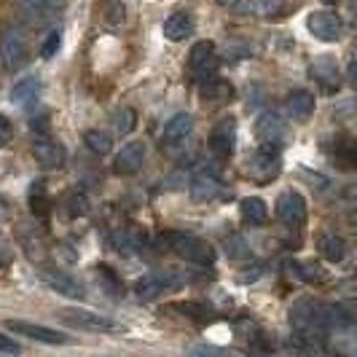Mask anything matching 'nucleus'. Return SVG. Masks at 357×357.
<instances>
[{
	"label": "nucleus",
	"mask_w": 357,
	"mask_h": 357,
	"mask_svg": "<svg viewBox=\"0 0 357 357\" xmlns=\"http://www.w3.org/2000/svg\"><path fill=\"white\" fill-rule=\"evenodd\" d=\"M290 328L296 333L298 349H314V344H320L328 336V322H325V312L322 304L301 298L290 306Z\"/></svg>",
	"instance_id": "nucleus-1"
},
{
	"label": "nucleus",
	"mask_w": 357,
	"mask_h": 357,
	"mask_svg": "<svg viewBox=\"0 0 357 357\" xmlns=\"http://www.w3.org/2000/svg\"><path fill=\"white\" fill-rule=\"evenodd\" d=\"M164 242L169 245V250H175L180 258H185L191 264H199V266H213L215 264V248L210 242L194 236V234L167 231L164 234Z\"/></svg>",
	"instance_id": "nucleus-2"
},
{
	"label": "nucleus",
	"mask_w": 357,
	"mask_h": 357,
	"mask_svg": "<svg viewBox=\"0 0 357 357\" xmlns=\"http://www.w3.org/2000/svg\"><path fill=\"white\" fill-rule=\"evenodd\" d=\"M255 135H258L261 145H271V148L280 151V148L287 143V137H290V129H287V121L280 113L266 110V113H261L258 121H255Z\"/></svg>",
	"instance_id": "nucleus-3"
},
{
	"label": "nucleus",
	"mask_w": 357,
	"mask_h": 357,
	"mask_svg": "<svg viewBox=\"0 0 357 357\" xmlns=\"http://www.w3.org/2000/svg\"><path fill=\"white\" fill-rule=\"evenodd\" d=\"M0 59L8 70H19L27 62V40L19 27H6L0 33Z\"/></svg>",
	"instance_id": "nucleus-4"
},
{
	"label": "nucleus",
	"mask_w": 357,
	"mask_h": 357,
	"mask_svg": "<svg viewBox=\"0 0 357 357\" xmlns=\"http://www.w3.org/2000/svg\"><path fill=\"white\" fill-rule=\"evenodd\" d=\"M59 320L70 328L78 331H97V333H105V331H121V325L113 320H107L105 314H94L89 309H62L59 312Z\"/></svg>",
	"instance_id": "nucleus-5"
},
{
	"label": "nucleus",
	"mask_w": 357,
	"mask_h": 357,
	"mask_svg": "<svg viewBox=\"0 0 357 357\" xmlns=\"http://www.w3.org/2000/svg\"><path fill=\"white\" fill-rule=\"evenodd\" d=\"M306 30L322 43H336L344 36V24L333 11H312L306 17Z\"/></svg>",
	"instance_id": "nucleus-6"
},
{
	"label": "nucleus",
	"mask_w": 357,
	"mask_h": 357,
	"mask_svg": "<svg viewBox=\"0 0 357 357\" xmlns=\"http://www.w3.org/2000/svg\"><path fill=\"white\" fill-rule=\"evenodd\" d=\"M178 285L180 280L175 277V271H153V274H145L143 280L135 282V293H137L140 301H153L161 293L175 290Z\"/></svg>",
	"instance_id": "nucleus-7"
},
{
	"label": "nucleus",
	"mask_w": 357,
	"mask_h": 357,
	"mask_svg": "<svg viewBox=\"0 0 357 357\" xmlns=\"http://www.w3.org/2000/svg\"><path fill=\"white\" fill-rule=\"evenodd\" d=\"M277 218L290 226V229H298L306 223V199L298 191H285L277 199V207H274Z\"/></svg>",
	"instance_id": "nucleus-8"
},
{
	"label": "nucleus",
	"mask_w": 357,
	"mask_h": 357,
	"mask_svg": "<svg viewBox=\"0 0 357 357\" xmlns=\"http://www.w3.org/2000/svg\"><path fill=\"white\" fill-rule=\"evenodd\" d=\"M309 75L320 84V89L325 94H333L339 91L341 86V70H339V62L331 56V54H320L312 65H309Z\"/></svg>",
	"instance_id": "nucleus-9"
},
{
	"label": "nucleus",
	"mask_w": 357,
	"mask_h": 357,
	"mask_svg": "<svg viewBox=\"0 0 357 357\" xmlns=\"http://www.w3.org/2000/svg\"><path fill=\"white\" fill-rule=\"evenodd\" d=\"M218 49H215L213 40H199L191 46V54H188V65H191V73L197 75L199 81L213 75L218 70Z\"/></svg>",
	"instance_id": "nucleus-10"
},
{
	"label": "nucleus",
	"mask_w": 357,
	"mask_h": 357,
	"mask_svg": "<svg viewBox=\"0 0 357 357\" xmlns=\"http://www.w3.org/2000/svg\"><path fill=\"white\" fill-rule=\"evenodd\" d=\"M194 132V116L191 113H175L164 129H161V148H175L183 145Z\"/></svg>",
	"instance_id": "nucleus-11"
},
{
	"label": "nucleus",
	"mask_w": 357,
	"mask_h": 357,
	"mask_svg": "<svg viewBox=\"0 0 357 357\" xmlns=\"http://www.w3.org/2000/svg\"><path fill=\"white\" fill-rule=\"evenodd\" d=\"M145 156H148L145 143H140V140L126 143L124 148L119 151L116 161H113L116 175H135V172H140V169H143V164H145Z\"/></svg>",
	"instance_id": "nucleus-12"
},
{
	"label": "nucleus",
	"mask_w": 357,
	"mask_h": 357,
	"mask_svg": "<svg viewBox=\"0 0 357 357\" xmlns=\"http://www.w3.org/2000/svg\"><path fill=\"white\" fill-rule=\"evenodd\" d=\"M14 333L19 336H27V339L33 341H40V344H68V336L65 333H59V331H54V328H46V325H36V322H24V320H8L6 322Z\"/></svg>",
	"instance_id": "nucleus-13"
},
{
	"label": "nucleus",
	"mask_w": 357,
	"mask_h": 357,
	"mask_svg": "<svg viewBox=\"0 0 357 357\" xmlns=\"http://www.w3.org/2000/svg\"><path fill=\"white\" fill-rule=\"evenodd\" d=\"M33 156H36V161L43 169H62L65 161H68V151L56 143V140L36 137V143H33Z\"/></svg>",
	"instance_id": "nucleus-14"
},
{
	"label": "nucleus",
	"mask_w": 357,
	"mask_h": 357,
	"mask_svg": "<svg viewBox=\"0 0 357 357\" xmlns=\"http://www.w3.org/2000/svg\"><path fill=\"white\" fill-rule=\"evenodd\" d=\"M40 280L52 287L54 293H59V296H65V298H75V301H81V298L86 296V293H84V285H81L78 280H73L70 274H65V271L43 268V271H40Z\"/></svg>",
	"instance_id": "nucleus-15"
},
{
	"label": "nucleus",
	"mask_w": 357,
	"mask_h": 357,
	"mask_svg": "<svg viewBox=\"0 0 357 357\" xmlns=\"http://www.w3.org/2000/svg\"><path fill=\"white\" fill-rule=\"evenodd\" d=\"M234 8L239 14H252L261 19H280L290 11L287 0H239Z\"/></svg>",
	"instance_id": "nucleus-16"
},
{
	"label": "nucleus",
	"mask_w": 357,
	"mask_h": 357,
	"mask_svg": "<svg viewBox=\"0 0 357 357\" xmlns=\"http://www.w3.org/2000/svg\"><path fill=\"white\" fill-rule=\"evenodd\" d=\"M280 172V151L271 145H261L250 159V175L258 180H268Z\"/></svg>",
	"instance_id": "nucleus-17"
},
{
	"label": "nucleus",
	"mask_w": 357,
	"mask_h": 357,
	"mask_svg": "<svg viewBox=\"0 0 357 357\" xmlns=\"http://www.w3.org/2000/svg\"><path fill=\"white\" fill-rule=\"evenodd\" d=\"M234 143H236V121H234L231 116L229 119H220L215 124L213 135H210V148H213L220 159H229L234 153Z\"/></svg>",
	"instance_id": "nucleus-18"
},
{
	"label": "nucleus",
	"mask_w": 357,
	"mask_h": 357,
	"mask_svg": "<svg viewBox=\"0 0 357 357\" xmlns=\"http://www.w3.org/2000/svg\"><path fill=\"white\" fill-rule=\"evenodd\" d=\"M161 33H164L167 40L180 43V40H185L188 36H194V17L188 11H175V14H169V17L164 19Z\"/></svg>",
	"instance_id": "nucleus-19"
},
{
	"label": "nucleus",
	"mask_w": 357,
	"mask_h": 357,
	"mask_svg": "<svg viewBox=\"0 0 357 357\" xmlns=\"http://www.w3.org/2000/svg\"><path fill=\"white\" fill-rule=\"evenodd\" d=\"M188 191H191V199H194V202H213V199L220 194V180H218V175L210 172V169H202V172L194 175Z\"/></svg>",
	"instance_id": "nucleus-20"
},
{
	"label": "nucleus",
	"mask_w": 357,
	"mask_h": 357,
	"mask_svg": "<svg viewBox=\"0 0 357 357\" xmlns=\"http://www.w3.org/2000/svg\"><path fill=\"white\" fill-rule=\"evenodd\" d=\"M65 6H68V0H19V8L36 22H46V19L56 17Z\"/></svg>",
	"instance_id": "nucleus-21"
},
{
	"label": "nucleus",
	"mask_w": 357,
	"mask_h": 357,
	"mask_svg": "<svg viewBox=\"0 0 357 357\" xmlns=\"http://www.w3.org/2000/svg\"><path fill=\"white\" fill-rule=\"evenodd\" d=\"M287 113L293 121H309L314 113V94L306 89H293L287 94Z\"/></svg>",
	"instance_id": "nucleus-22"
},
{
	"label": "nucleus",
	"mask_w": 357,
	"mask_h": 357,
	"mask_svg": "<svg viewBox=\"0 0 357 357\" xmlns=\"http://www.w3.org/2000/svg\"><path fill=\"white\" fill-rule=\"evenodd\" d=\"M38 94H40V78L38 75H27V78H19L11 89V102L14 105H30L36 102Z\"/></svg>",
	"instance_id": "nucleus-23"
},
{
	"label": "nucleus",
	"mask_w": 357,
	"mask_h": 357,
	"mask_svg": "<svg viewBox=\"0 0 357 357\" xmlns=\"http://www.w3.org/2000/svg\"><path fill=\"white\" fill-rule=\"evenodd\" d=\"M202 97L204 100H213V102H226V100L234 97V86L213 73V75L202 78Z\"/></svg>",
	"instance_id": "nucleus-24"
},
{
	"label": "nucleus",
	"mask_w": 357,
	"mask_h": 357,
	"mask_svg": "<svg viewBox=\"0 0 357 357\" xmlns=\"http://www.w3.org/2000/svg\"><path fill=\"white\" fill-rule=\"evenodd\" d=\"M239 213H242V218H245L250 226H261V223H266V218H268L266 202L261 197H245L239 202Z\"/></svg>",
	"instance_id": "nucleus-25"
},
{
	"label": "nucleus",
	"mask_w": 357,
	"mask_h": 357,
	"mask_svg": "<svg viewBox=\"0 0 357 357\" xmlns=\"http://www.w3.org/2000/svg\"><path fill=\"white\" fill-rule=\"evenodd\" d=\"M322 312H325V322H328V328L344 331V328H352V325H355V314H352V309H347L344 304H328V306H322Z\"/></svg>",
	"instance_id": "nucleus-26"
},
{
	"label": "nucleus",
	"mask_w": 357,
	"mask_h": 357,
	"mask_svg": "<svg viewBox=\"0 0 357 357\" xmlns=\"http://www.w3.org/2000/svg\"><path fill=\"white\" fill-rule=\"evenodd\" d=\"M320 252L325 261H331V264H341L344 261V255H347V242L336 236V234H325L320 239Z\"/></svg>",
	"instance_id": "nucleus-27"
},
{
	"label": "nucleus",
	"mask_w": 357,
	"mask_h": 357,
	"mask_svg": "<svg viewBox=\"0 0 357 357\" xmlns=\"http://www.w3.org/2000/svg\"><path fill=\"white\" fill-rule=\"evenodd\" d=\"M84 143H86V148H89L94 156H107L113 151V137H110V132H105V129H89L84 135Z\"/></svg>",
	"instance_id": "nucleus-28"
},
{
	"label": "nucleus",
	"mask_w": 357,
	"mask_h": 357,
	"mask_svg": "<svg viewBox=\"0 0 357 357\" xmlns=\"http://www.w3.org/2000/svg\"><path fill=\"white\" fill-rule=\"evenodd\" d=\"M135 126H137V113H135V107L124 105L113 113V129H116L119 135H129V132H135Z\"/></svg>",
	"instance_id": "nucleus-29"
},
{
	"label": "nucleus",
	"mask_w": 357,
	"mask_h": 357,
	"mask_svg": "<svg viewBox=\"0 0 357 357\" xmlns=\"http://www.w3.org/2000/svg\"><path fill=\"white\" fill-rule=\"evenodd\" d=\"M223 248H226V255L234 258V261H242V258H250V245L245 242V236L239 234H231L223 239Z\"/></svg>",
	"instance_id": "nucleus-30"
},
{
	"label": "nucleus",
	"mask_w": 357,
	"mask_h": 357,
	"mask_svg": "<svg viewBox=\"0 0 357 357\" xmlns=\"http://www.w3.org/2000/svg\"><path fill=\"white\" fill-rule=\"evenodd\" d=\"M59 49H62V33H59V30H52V33L46 36V40H43V46H40V56H43V59H52V56H56Z\"/></svg>",
	"instance_id": "nucleus-31"
},
{
	"label": "nucleus",
	"mask_w": 357,
	"mask_h": 357,
	"mask_svg": "<svg viewBox=\"0 0 357 357\" xmlns=\"http://www.w3.org/2000/svg\"><path fill=\"white\" fill-rule=\"evenodd\" d=\"M68 204H70V215H73V218H75V215H86V210H89L86 199L81 197V194H70Z\"/></svg>",
	"instance_id": "nucleus-32"
},
{
	"label": "nucleus",
	"mask_w": 357,
	"mask_h": 357,
	"mask_svg": "<svg viewBox=\"0 0 357 357\" xmlns=\"http://www.w3.org/2000/svg\"><path fill=\"white\" fill-rule=\"evenodd\" d=\"M14 140V124L0 113V145H8Z\"/></svg>",
	"instance_id": "nucleus-33"
},
{
	"label": "nucleus",
	"mask_w": 357,
	"mask_h": 357,
	"mask_svg": "<svg viewBox=\"0 0 357 357\" xmlns=\"http://www.w3.org/2000/svg\"><path fill=\"white\" fill-rule=\"evenodd\" d=\"M0 352H3V355H19V352H22V347H19L17 341L11 339V336L0 333Z\"/></svg>",
	"instance_id": "nucleus-34"
},
{
	"label": "nucleus",
	"mask_w": 357,
	"mask_h": 357,
	"mask_svg": "<svg viewBox=\"0 0 357 357\" xmlns=\"http://www.w3.org/2000/svg\"><path fill=\"white\" fill-rule=\"evenodd\" d=\"M119 22H124V6H113L110 8V24H119Z\"/></svg>",
	"instance_id": "nucleus-35"
},
{
	"label": "nucleus",
	"mask_w": 357,
	"mask_h": 357,
	"mask_svg": "<svg viewBox=\"0 0 357 357\" xmlns=\"http://www.w3.org/2000/svg\"><path fill=\"white\" fill-rule=\"evenodd\" d=\"M215 3H218V6H223V8H234L239 0H215Z\"/></svg>",
	"instance_id": "nucleus-36"
}]
</instances>
